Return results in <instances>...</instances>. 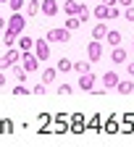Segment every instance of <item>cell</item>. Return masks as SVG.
Here are the masks:
<instances>
[{
	"mask_svg": "<svg viewBox=\"0 0 134 147\" xmlns=\"http://www.w3.org/2000/svg\"><path fill=\"white\" fill-rule=\"evenodd\" d=\"M5 29L13 32L16 37H18V34H24V29H26V16H24L21 11H13L11 18H8V24H5Z\"/></svg>",
	"mask_w": 134,
	"mask_h": 147,
	"instance_id": "6da1fadb",
	"label": "cell"
},
{
	"mask_svg": "<svg viewBox=\"0 0 134 147\" xmlns=\"http://www.w3.org/2000/svg\"><path fill=\"white\" fill-rule=\"evenodd\" d=\"M21 61V50H16V47H8L3 55H0V71H5V68H11L13 63H18Z\"/></svg>",
	"mask_w": 134,
	"mask_h": 147,
	"instance_id": "7a4b0ae2",
	"label": "cell"
},
{
	"mask_svg": "<svg viewBox=\"0 0 134 147\" xmlns=\"http://www.w3.org/2000/svg\"><path fill=\"white\" fill-rule=\"evenodd\" d=\"M21 66H24V71L26 74H34L37 68H40V58L29 50V53H21Z\"/></svg>",
	"mask_w": 134,
	"mask_h": 147,
	"instance_id": "3957f363",
	"label": "cell"
},
{
	"mask_svg": "<svg viewBox=\"0 0 134 147\" xmlns=\"http://www.w3.org/2000/svg\"><path fill=\"white\" fill-rule=\"evenodd\" d=\"M45 40H47V42H68V40H71V32H68L66 26H58V29H50Z\"/></svg>",
	"mask_w": 134,
	"mask_h": 147,
	"instance_id": "277c9868",
	"label": "cell"
},
{
	"mask_svg": "<svg viewBox=\"0 0 134 147\" xmlns=\"http://www.w3.org/2000/svg\"><path fill=\"white\" fill-rule=\"evenodd\" d=\"M32 53H34L40 61H47V58H50V42H47V40H34Z\"/></svg>",
	"mask_w": 134,
	"mask_h": 147,
	"instance_id": "5b68a950",
	"label": "cell"
},
{
	"mask_svg": "<svg viewBox=\"0 0 134 147\" xmlns=\"http://www.w3.org/2000/svg\"><path fill=\"white\" fill-rule=\"evenodd\" d=\"M87 58H89V63H95V61L103 58V42H100V40H92V42L87 45Z\"/></svg>",
	"mask_w": 134,
	"mask_h": 147,
	"instance_id": "8992f818",
	"label": "cell"
},
{
	"mask_svg": "<svg viewBox=\"0 0 134 147\" xmlns=\"http://www.w3.org/2000/svg\"><path fill=\"white\" fill-rule=\"evenodd\" d=\"M95 82H97V76H95L92 71L79 74V89H82V92H92V89H95Z\"/></svg>",
	"mask_w": 134,
	"mask_h": 147,
	"instance_id": "52a82bcc",
	"label": "cell"
},
{
	"mask_svg": "<svg viewBox=\"0 0 134 147\" xmlns=\"http://www.w3.org/2000/svg\"><path fill=\"white\" fill-rule=\"evenodd\" d=\"M116 84H118V74L116 71H105L103 74V87L105 89H116Z\"/></svg>",
	"mask_w": 134,
	"mask_h": 147,
	"instance_id": "ba28073f",
	"label": "cell"
},
{
	"mask_svg": "<svg viewBox=\"0 0 134 147\" xmlns=\"http://www.w3.org/2000/svg\"><path fill=\"white\" fill-rule=\"evenodd\" d=\"M40 8H42V13H45V16H55V13L61 11V5L55 3V0H42Z\"/></svg>",
	"mask_w": 134,
	"mask_h": 147,
	"instance_id": "9c48e42d",
	"label": "cell"
},
{
	"mask_svg": "<svg viewBox=\"0 0 134 147\" xmlns=\"http://www.w3.org/2000/svg\"><path fill=\"white\" fill-rule=\"evenodd\" d=\"M16 42H18V50H21V53H29V50L34 47V40H32L29 34H18Z\"/></svg>",
	"mask_w": 134,
	"mask_h": 147,
	"instance_id": "30bf717a",
	"label": "cell"
},
{
	"mask_svg": "<svg viewBox=\"0 0 134 147\" xmlns=\"http://www.w3.org/2000/svg\"><path fill=\"white\" fill-rule=\"evenodd\" d=\"M66 16H79V11H82V5L79 3H76V0H66V3H63V8H61Z\"/></svg>",
	"mask_w": 134,
	"mask_h": 147,
	"instance_id": "8fae6325",
	"label": "cell"
},
{
	"mask_svg": "<svg viewBox=\"0 0 134 147\" xmlns=\"http://www.w3.org/2000/svg\"><path fill=\"white\" fill-rule=\"evenodd\" d=\"M116 89H118V95H131V92H134V82L131 79H118Z\"/></svg>",
	"mask_w": 134,
	"mask_h": 147,
	"instance_id": "7c38bea8",
	"label": "cell"
},
{
	"mask_svg": "<svg viewBox=\"0 0 134 147\" xmlns=\"http://www.w3.org/2000/svg\"><path fill=\"white\" fill-rule=\"evenodd\" d=\"M110 61H113V63H126V50H124L121 45H116V47L110 50Z\"/></svg>",
	"mask_w": 134,
	"mask_h": 147,
	"instance_id": "4fadbf2b",
	"label": "cell"
},
{
	"mask_svg": "<svg viewBox=\"0 0 134 147\" xmlns=\"http://www.w3.org/2000/svg\"><path fill=\"white\" fill-rule=\"evenodd\" d=\"M105 34H108V26H105V21H97L95 24V29H92V40H105Z\"/></svg>",
	"mask_w": 134,
	"mask_h": 147,
	"instance_id": "5bb4252c",
	"label": "cell"
},
{
	"mask_svg": "<svg viewBox=\"0 0 134 147\" xmlns=\"http://www.w3.org/2000/svg\"><path fill=\"white\" fill-rule=\"evenodd\" d=\"M118 126H121V123H118V116H110L103 129H105V134H118Z\"/></svg>",
	"mask_w": 134,
	"mask_h": 147,
	"instance_id": "9a60e30c",
	"label": "cell"
},
{
	"mask_svg": "<svg viewBox=\"0 0 134 147\" xmlns=\"http://www.w3.org/2000/svg\"><path fill=\"white\" fill-rule=\"evenodd\" d=\"M11 71H13V76L21 82V84H24V82H26V76H29V74L24 71V66H21V63H13V66H11Z\"/></svg>",
	"mask_w": 134,
	"mask_h": 147,
	"instance_id": "2e32d148",
	"label": "cell"
},
{
	"mask_svg": "<svg viewBox=\"0 0 134 147\" xmlns=\"http://www.w3.org/2000/svg\"><path fill=\"white\" fill-rule=\"evenodd\" d=\"M105 42H108L110 47L121 45V32H113V29H108V34H105Z\"/></svg>",
	"mask_w": 134,
	"mask_h": 147,
	"instance_id": "e0dca14e",
	"label": "cell"
},
{
	"mask_svg": "<svg viewBox=\"0 0 134 147\" xmlns=\"http://www.w3.org/2000/svg\"><path fill=\"white\" fill-rule=\"evenodd\" d=\"M108 8H110V5H103V3H100L97 8L92 11V16L97 18V21H108Z\"/></svg>",
	"mask_w": 134,
	"mask_h": 147,
	"instance_id": "ac0fdd59",
	"label": "cell"
},
{
	"mask_svg": "<svg viewBox=\"0 0 134 147\" xmlns=\"http://www.w3.org/2000/svg\"><path fill=\"white\" fill-rule=\"evenodd\" d=\"M55 76H58V68H42V82L45 84L55 82Z\"/></svg>",
	"mask_w": 134,
	"mask_h": 147,
	"instance_id": "d6986e66",
	"label": "cell"
},
{
	"mask_svg": "<svg viewBox=\"0 0 134 147\" xmlns=\"http://www.w3.org/2000/svg\"><path fill=\"white\" fill-rule=\"evenodd\" d=\"M40 13V0H29L26 3V16H37Z\"/></svg>",
	"mask_w": 134,
	"mask_h": 147,
	"instance_id": "ffe728a7",
	"label": "cell"
},
{
	"mask_svg": "<svg viewBox=\"0 0 134 147\" xmlns=\"http://www.w3.org/2000/svg\"><path fill=\"white\" fill-rule=\"evenodd\" d=\"M71 71H76V74H87V71H89V61H76Z\"/></svg>",
	"mask_w": 134,
	"mask_h": 147,
	"instance_id": "44dd1931",
	"label": "cell"
},
{
	"mask_svg": "<svg viewBox=\"0 0 134 147\" xmlns=\"http://www.w3.org/2000/svg\"><path fill=\"white\" fill-rule=\"evenodd\" d=\"M82 26V18L79 16H68V21H66V29L71 32V29H79Z\"/></svg>",
	"mask_w": 134,
	"mask_h": 147,
	"instance_id": "7402d4cb",
	"label": "cell"
},
{
	"mask_svg": "<svg viewBox=\"0 0 134 147\" xmlns=\"http://www.w3.org/2000/svg\"><path fill=\"white\" fill-rule=\"evenodd\" d=\"M16 40H18V37H16L13 32H8V29H5V34H3V42H5V47H13V45H16Z\"/></svg>",
	"mask_w": 134,
	"mask_h": 147,
	"instance_id": "603a6c76",
	"label": "cell"
},
{
	"mask_svg": "<svg viewBox=\"0 0 134 147\" xmlns=\"http://www.w3.org/2000/svg\"><path fill=\"white\" fill-rule=\"evenodd\" d=\"M13 95L16 97H26V95H32V89H26L21 82H18V87H13Z\"/></svg>",
	"mask_w": 134,
	"mask_h": 147,
	"instance_id": "cb8c5ba5",
	"label": "cell"
},
{
	"mask_svg": "<svg viewBox=\"0 0 134 147\" xmlns=\"http://www.w3.org/2000/svg\"><path fill=\"white\" fill-rule=\"evenodd\" d=\"M55 68H58V71H63V74H66V71H71V68H74V63H71L68 58H61V61H58V66H55Z\"/></svg>",
	"mask_w": 134,
	"mask_h": 147,
	"instance_id": "d4e9b609",
	"label": "cell"
},
{
	"mask_svg": "<svg viewBox=\"0 0 134 147\" xmlns=\"http://www.w3.org/2000/svg\"><path fill=\"white\" fill-rule=\"evenodd\" d=\"M89 16H92V11H89L87 5H82V11H79V18H82V24H87V21H89Z\"/></svg>",
	"mask_w": 134,
	"mask_h": 147,
	"instance_id": "484cf974",
	"label": "cell"
},
{
	"mask_svg": "<svg viewBox=\"0 0 134 147\" xmlns=\"http://www.w3.org/2000/svg\"><path fill=\"white\" fill-rule=\"evenodd\" d=\"M45 92H47V84H45V82H40V84L32 89V95H45Z\"/></svg>",
	"mask_w": 134,
	"mask_h": 147,
	"instance_id": "4316f807",
	"label": "cell"
},
{
	"mask_svg": "<svg viewBox=\"0 0 134 147\" xmlns=\"http://www.w3.org/2000/svg\"><path fill=\"white\" fill-rule=\"evenodd\" d=\"M124 16H126V21H134V5H126L124 8Z\"/></svg>",
	"mask_w": 134,
	"mask_h": 147,
	"instance_id": "83f0119b",
	"label": "cell"
},
{
	"mask_svg": "<svg viewBox=\"0 0 134 147\" xmlns=\"http://www.w3.org/2000/svg\"><path fill=\"white\" fill-rule=\"evenodd\" d=\"M58 95H71V84H61L58 87Z\"/></svg>",
	"mask_w": 134,
	"mask_h": 147,
	"instance_id": "f1b7e54d",
	"label": "cell"
},
{
	"mask_svg": "<svg viewBox=\"0 0 134 147\" xmlns=\"http://www.w3.org/2000/svg\"><path fill=\"white\" fill-rule=\"evenodd\" d=\"M8 3H11V11H21V3H24V0H8Z\"/></svg>",
	"mask_w": 134,
	"mask_h": 147,
	"instance_id": "f546056e",
	"label": "cell"
},
{
	"mask_svg": "<svg viewBox=\"0 0 134 147\" xmlns=\"http://www.w3.org/2000/svg\"><path fill=\"white\" fill-rule=\"evenodd\" d=\"M13 131V123L11 121H3V134H11Z\"/></svg>",
	"mask_w": 134,
	"mask_h": 147,
	"instance_id": "4dcf8cb0",
	"label": "cell"
},
{
	"mask_svg": "<svg viewBox=\"0 0 134 147\" xmlns=\"http://www.w3.org/2000/svg\"><path fill=\"white\" fill-rule=\"evenodd\" d=\"M118 5H121V8H126V5H134V0H118Z\"/></svg>",
	"mask_w": 134,
	"mask_h": 147,
	"instance_id": "1f68e13d",
	"label": "cell"
},
{
	"mask_svg": "<svg viewBox=\"0 0 134 147\" xmlns=\"http://www.w3.org/2000/svg\"><path fill=\"white\" fill-rule=\"evenodd\" d=\"M103 5H118V0H103Z\"/></svg>",
	"mask_w": 134,
	"mask_h": 147,
	"instance_id": "d6a6232c",
	"label": "cell"
},
{
	"mask_svg": "<svg viewBox=\"0 0 134 147\" xmlns=\"http://www.w3.org/2000/svg\"><path fill=\"white\" fill-rule=\"evenodd\" d=\"M126 71H129L131 76H134V63H126Z\"/></svg>",
	"mask_w": 134,
	"mask_h": 147,
	"instance_id": "836d02e7",
	"label": "cell"
},
{
	"mask_svg": "<svg viewBox=\"0 0 134 147\" xmlns=\"http://www.w3.org/2000/svg\"><path fill=\"white\" fill-rule=\"evenodd\" d=\"M5 24H8V18H3V16H0V29H5Z\"/></svg>",
	"mask_w": 134,
	"mask_h": 147,
	"instance_id": "e575fe53",
	"label": "cell"
},
{
	"mask_svg": "<svg viewBox=\"0 0 134 147\" xmlns=\"http://www.w3.org/2000/svg\"><path fill=\"white\" fill-rule=\"evenodd\" d=\"M0 87H5V74L0 71Z\"/></svg>",
	"mask_w": 134,
	"mask_h": 147,
	"instance_id": "d590c367",
	"label": "cell"
},
{
	"mask_svg": "<svg viewBox=\"0 0 134 147\" xmlns=\"http://www.w3.org/2000/svg\"><path fill=\"white\" fill-rule=\"evenodd\" d=\"M0 134H3V121H0Z\"/></svg>",
	"mask_w": 134,
	"mask_h": 147,
	"instance_id": "8d00e7d4",
	"label": "cell"
},
{
	"mask_svg": "<svg viewBox=\"0 0 134 147\" xmlns=\"http://www.w3.org/2000/svg\"><path fill=\"white\" fill-rule=\"evenodd\" d=\"M0 3H8V0H0Z\"/></svg>",
	"mask_w": 134,
	"mask_h": 147,
	"instance_id": "74e56055",
	"label": "cell"
},
{
	"mask_svg": "<svg viewBox=\"0 0 134 147\" xmlns=\"http://www.w3.org/2000/svg\"><path fill=\"white\" fill-rule=\"evenodd\" d=\"M131 47H134V42H131Z\"/></svg>",
	"mask_w": 134,
	"mask_h": 147,
	"instance_id": "f35d334b",
	"label": "cell"
}]
</instances>
